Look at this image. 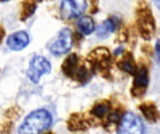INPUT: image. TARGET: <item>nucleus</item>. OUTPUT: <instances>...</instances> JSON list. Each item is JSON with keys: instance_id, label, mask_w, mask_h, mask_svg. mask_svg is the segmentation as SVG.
Segmentation results:
<instances>
[{"instance_id": "f257e3e1", "label": "nucleus", "mask_w": 160, "mask_h": 134, "mask_svg": "<svg viewBox=\"0 0 160 134\" xmlns=\"http://www.w3.org/2000/svg\"><path fill=\"white\" fill-rule=\"evenodd\" d=\"M52 122L51 114L45 109H39L28 115L19 129V134H40Z\"/></svg>"}, {"instance_id": "f03ea898", "label": "nucleus", "mask_w": 160, "mask_h": 134, "mask_svg": "<svg viewBox=\"0 0 160 134\" xmlns=\"http://www.w3.org/2000/svg\"><path fill=\"white\" fill-rule=\"evenodd\" d=\"M118 134H144L143 124L133 113H127L121 119Z\"/></svg>"}, {"instance_id": "7ed1b4c3", "label": "nucleus", "mask_w": 160, "mask_h": 134, "mask_svg": "<svg viewBox=\"0 0 160 134\" xmlns=\"http://www.w3.org/2000/svg\"><path fill=\"white\" fill-rule=\"evenodd\" d=\"M50 71H51V63L45 58L41 56H36L30 62L27 75L29 79L33 83L37 84L39 81L40 77L43 75L48 74Z\"/></svg>"}, {"instance_id": "20e7f679", "label": "nucleus", "mask_w": 160, "mask_h": 134, "mask_svg": "<svg viewBox=\"0 0 160 134\" xmlns=\"http://www.w3.org/2000/svg\"><path fill=\"white\" fill-rule=\"evenodd\" d=\"M71 47H72L71 31L68 28H63L59 32L57 39L50 47V50L53 55L59 56L69 51Z\"/></svg>"}, {"instance_id": "39448f33", "label": "nucleus", "mask_w": 160, "mask_h": 134, "mask_svg": "<svg viewBox=\"0 0 160 134\" xmlns=\"http://www.w3.org/2000/svg\"><path fill=\"white\" fill-rule=\"evenodd\" d=\"M61 14L63 18L70 20L80 17L86 9L85 0H61Z\"/></svg>"}, {"instance_id": "423d86ee", "label": "nucleus", "mask_w": 160, "mask_h": 134, "mask_svg": "<svg viewBox=\"0 0 160 134\" xmlns=\"http://www.w3.org/2000/svg\"><path fill=\"white\" fill-rule=\"evenodd\" d=\"M29 43V35L24 31H19L8 37L7 45L11 50H21Z\"/></svg>"}, {"instance_id": "0eeeda50", "label": "nucleus", "mask_w": 160, "mask_h": 134, "mask_svg": "<svg viewBox=\"0 0 160 134\" xmlns=\"http://www.w3.org/2000/svg\"><path fill=\"white\" fill-rule=\"evenodd\" d=\"M77 26L79 30L83 35H90L95 30V22L94 20L89 16H82L79 19L77 22Z\"/></svg>"}, {"instance_id": "6e6552de", "label": "nucleus", "mask_w": 160, "mask_h": 134, "mask_svg": "<svg viewBox=\"0 0 160 134\" xmlns=\"http://www.w3.org/2000/svg\"><path fill=\"white\" fill-rule=\"evenodd\" d=\"M77 63H78V58L77 55L75 54H71L68 58H67V60L65 61V62L63 63V72L68 76H73L75 71L77 70Z\"/></svg>"}, {"instance_id": "1a4fd4ad", "label": "nucleus", "mask_w": 160, "mask_h": 134, "mask_svg": "<svg viewBox=\"0 0 160 134\" xmlns=\"http://www.w3.org/2000/svg\"><path fill=\"white\" fill-rule=\"evenodd\" d=\"M114 23L112 20H106L101 25L98 26L97 30V35L99 37H106L110 35L114 31Z\"/></svg>"}, {"instance_id": "9d476101", "label": "nucleus", "mask_w": 160, "mask_h": 134, "mask_svg": "<svg viewBox=\"0 0 160 134\" xmlns=\"http://www.w3.org/2000/svg\"><path fill=\"white\" fill-rule=\"evenodd\" d=\"M135 80L134 84L137 88H145L148 84V76H147V70L144 67H142L138 73L135 74Z\"/></svg>"}, {"instance_id": "9b49d317", "label": "nucleus", "mask_w": 160, "mask_h": 134, "mask_svg": "<svg viewBox=\"0 0 160 134\" xmlns=\"http://www.w3.org/2000/svg\"><path fill=\"white\" fill-rule=\"evenodd\" d=\"M109 106L107 104H97L93 109V114L98 118H102L108 112Z\"/></svg>"}, {"instance_id": "f8f14e48", "label": "nucleus", "mask_w": 160, "mask_h": 134, "mask_svg": "<svg viewBox=\"0 0 160 134\" xmlns=\"http://www.w3.org/2000/svg\"><path fill=\"white\" fill-rule=\"evenodd\" d=\"M142 110L143 115L145 116V118H147L149 120H155L157 111H156V109H155V107H154V106H148V105H145L144 107H143V106L142 107Z\"/></svg>"}, {"instance_id": "ddd939ff", "label": "nucleus", "mask_w": 160, "mask_h": 134, "mask_svg": "<svg viewBox=\"0 0 160 134\" xmlns=\"http://www.w3.org/2000/svg\"><path fill=\"white\" fill-rule=\"evenodd\" d=\"M120 67L125 70L126 72L131 74V75H135L136 74V68L134 66L133 63H131L130 62H123L121 64H120Z\"/></svg>"}, {"instance_id": "4468645a", "label": "nucleus", "mask_w": 160, "mask_h": 134, "mask_svg": "<svg viewBox=\"0 0 160 134\" xmlns=\"http://www.w3.org/2000/svg\"><path fill=\"white\" fill-rule=\"evenodd\" d=\"M156 54L158 61H160V40H158L156 44Z\"/></svg>"}, {"instance_id": "2eb2a0df", "label": "nucleus", "mask_w": 160, "mask_h": 134, "mask_svg": "<svg viewBox=\"0 0 160 134\" xmlns=\"http://www.w3.org/2000/svg\"><path fill=\"white\" fill-rule=\"evenodd\" d=\"M4 35H5V31H4L3 27H2V26L0 25V43H1L2 39H3Z\"/></svg>"}, {"instance_id": "dca6fc26", "label": "nucleus", "mask_w": 160, "mask_h": 134, "mask_svg": "<svg viewBox=\"0 0 160 134\" xmlns=\"http://www.w3.org/2000/svg\"><path fill=\"white\" fill-rule=\"evenodd\" d=\"M154 2H155V5L157 6V7L160 9V0H154Z\"/></svg>"}, {"instance_id": "f3484780", "label": "nucleus", "mask_w": 160, "mask_h": 134, "mask_svg": "<svg viewBox=\"0 0 160 134\" xmlns=\"http://www.w3.org/2000/svg\"><path fill=\"white\" fill-rule=\"evenodd\" d=\"M121 50H123V49H122V48H119L118 49H115V51H114V54H116V55H117V54H119V53H120L119 51H121Z\"/></svg>"}, {"instance_id": "a211bd4d", "label": "nucleus", "mask_w": 160, "mask_h": 134, "mask_svg": "<svg viewBox=\"0 0 160 134\" xmlns=\"http://www.w3.org/2000/svg\"><path fill=\"white\" fill-rule=\"evenodd\" d=\"M0 1H8V0H0Z\"/></svg>"}, {"instance_id": "6ab92c4d", "label": "nucleus", "mask_w": 160, "mask_h": 134, "mask_svg": "<svg viewBox=\"0 0 160 134\" xmlns=\"http://www.w3.org/2000/svg\"><path fill=\"white\" fill-rule=\"evenodd\" d=\"M46 134H52V133H46Z\"/></svg>"}]
</instances>
